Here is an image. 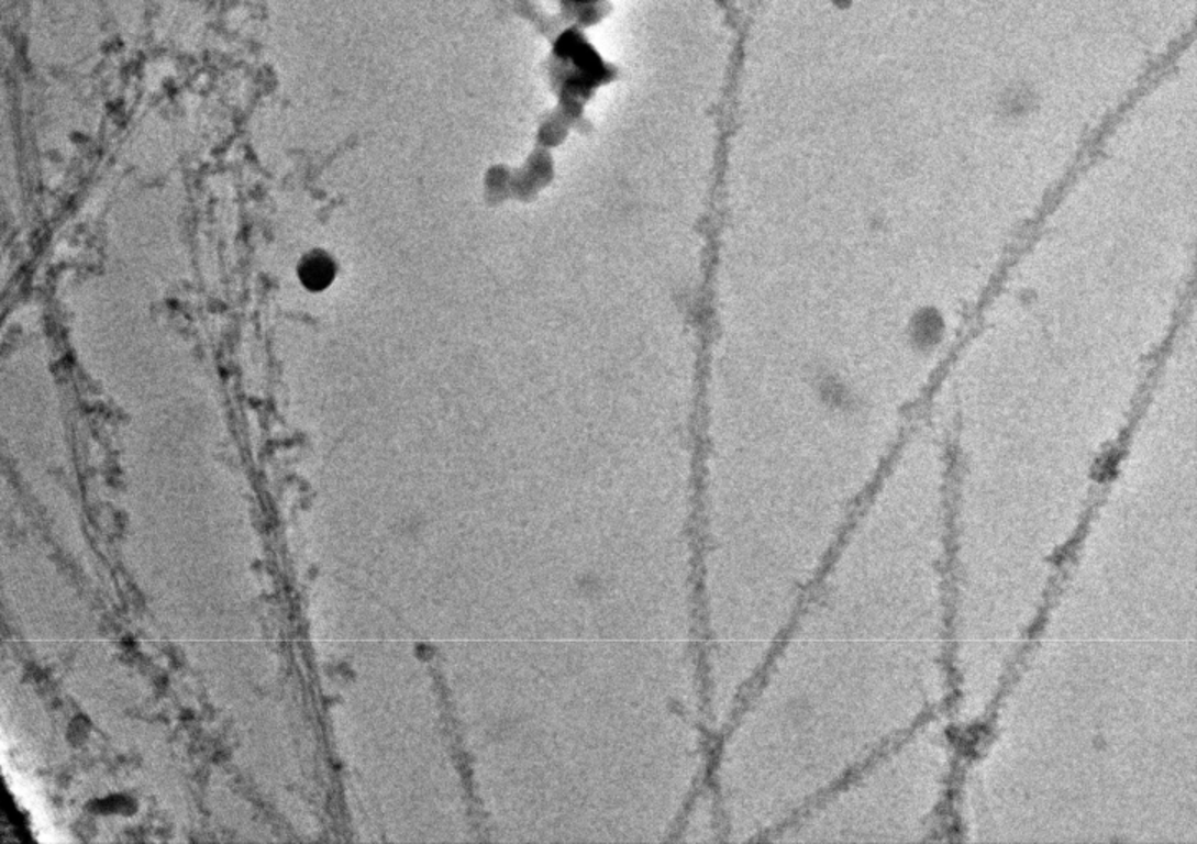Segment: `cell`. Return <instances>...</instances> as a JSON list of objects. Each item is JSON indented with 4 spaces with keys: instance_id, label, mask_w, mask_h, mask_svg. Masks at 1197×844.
Masks as SVG:
<instances>
[{
    "instance_id": "obj_1",
    "label": "cell",
    "mask_w": 1197,
    "mask_h": 844,
    "mask_svg": "<svg viewBox=\"0 0 1197 844\" xmlns=\"http://www.w3.org/2000/svg\"><path fill=\"white\" fill-rule=\"evenodd\" d=\"M300 277H302L303 284L310 289H322L326 284H330L333 277V264L332 260L322 254L317 256L307 257L303 260L302 269H300Z\"/></svg>"
}]
</instances>
